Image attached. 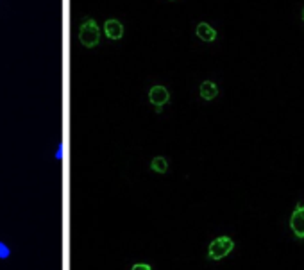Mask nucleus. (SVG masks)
<instances>
[{"instance_id":"nucleus-1","label":"nucleus","mask_w":304,"mask_h":270,"mask_svg":"<svg viewBox=\"0 0 304 270\" xmlns=\"http://www.w3.org/2000/svg\"><path fill=\"white\" fill-rule=\"evenodd\" d=\"M79 41L86 48H95L100 43V27L93 18H84L79 25Z\"/></svg>"},{"instance_id":"nucleus-2","label":"nucleus","mask_w":304,"mask_h":270,"mask_svg":"<svg viewBox=\"0 0 304 270\" xmlns=\"http://www.w3.org/2000/svg\"><path fill=\"white\" fill-rule=\"evenodd\" d=\"M235 249V242L229 238V236H218L209 244L208 247V258L213 262H218V260H224L227 254H231V251Z\"/></svg>"},{"instance_id":"nucleus-3","label":"nucleus","mask_w":304,"mask_h":270,"mask_svg":"<svg viewBox=\"0 0 304 270\" xmlns=\"http://www.w3.org/2000/svg\"><path fill=\"white\" fill-rule=\"evenodd\" d=\"M290 229L294 231L296 238L304 240V202H297L290 217Z\"/></svg>"},{"instance_id":"nucleus-4","label":"nucleus","mask_w":304,"mask_h":270,"mask_svg":"<svg viewBox=\"0 0 304 270\" xmlns=\"http://www.w3.org/2000/svg\"><path fill=\"white\" fill-rule=\"evenodd\" d=\"M149 101H151V104L154 106V108H157V106H163L168 104L170 101V92L166 90L165 86H161V84H156V86H152L151 90H149Z\"/></svg>"},{"instance_id":"nucleus-5","label":"nucleus","mask_w":304,"mask_h":270,"mask_svg":"<svg viewBox=\"0 0 304 270\" xmlns=\"http://www.w3.org/2000/svg\"><path fill=\"white\" fill-rule=\"evenodd\" d=\"M104 34H106V38L111 39V41L122 39V36H124V25H122L120 20H117V18H109V20H106Z\"/></svg>"},{"instance_id":"nucleus-6","label":"nucleus","mask_w":304,"mask_h":270,"mask_svg":"<svg viewBox=\"0 0 304 270\" xmlns=\"http://www.w3.org/2000/svg\"><path fill=\"white\" fill-rule=\"evenodd\" d=\"M195 34H197V38L206 41V43H211V41L217 39V29H213V27L206 22H200V23H197V27H195Z\"/></svg>"},{"instance_id":"nucleus-7","label":"nucleus","mask_w":304,"mask_h":270,"mask_svg":"<svg viewBox=\"0 0 304 270\" xmlns=\"http://www.w3.org/2000/svg\"><path fill=\"white\" fill-rule=\"evenodd\" d=\"M199 93L204 101H213V99H217V95H218V86L213 83V81H202V83H200V88H199Z\"/></svg>"},{"instance_id":"nucleus-8","label":"nucleus","mask_w":304,"mask_h":270,"mask_svg":"<svg viewBox=\"0 0 304 270\" xmlns=\"http://www.w3.org/2000/svg\"><path fill=\"white\" fill-rule=\"evenodd\" d=\"M151 170L152 172H156V174H166V170H168V161H166V157L165 156L152 157Z\"/></svg>"},{"instance_id":"nucleus-9","label":"nucleus","mask_w":304,"mask_h":270,"mask_svg":"<svg viewBox=\"0 0 304 270\" xmlns=\"http://www.w3.org/2000/svg\"><path fill=\"white\" fill-rule=\"evenodd\" d=\"M11 256V249L7 247V244L0 242V260H7Z\"/></svg>"},{"instance_id":"nucleus-10","label":"nucleus","mask_w":304,"mask_h":270,"mask_svg":"<svg viewBox=\"0 0 304 270\" xmlns=\"http://www.w3.org/2000/svg\"><path fill=\"white\" fill-rule=\"evenodd\" d=\"M65 152H66V145L59 143V147H57V150H56V159H57V161H61V159L65 157Z\"/></svg>"},{"instance_id":"nucleus-11","label":"nucleus","mask_w":304,"mask_h":270,"mask_svg":"<svg viewBox=\"0 0 304 270\" xmlns=\"http://www.w3.org/2000/svg\"><path fill=\"white\" fill-rule=\"evenodd\" d=\"M152 267L147 265V263H135V265L131 267V270H151Z\"/></svg>"},{"instance_id":"nucleus-12","label":"nucleus","mask_w":304,"mask_h":270,"mask_svg":"<svg viewBox=\"0 0 304 270\" xmlns=\"http://www.w3.org/2000/svg\"><path fill=\"white\" fill-rule=\"evenodd\" d=\"M301 16H303V22H304V7H303V13H301Z\"/></svg>"},{"instance_id":"nucleus-13","label":"nucleus","mask_w":304,"mask_h":270,"mask_svg":"<svg viewBox=\"0 0 304 270\" xmlns=\"http://www.w3.org/2000/svg\"><path fill=\"white\" fill-rule=\"evenodd\" d=\"M168 2H175V0H168Z\"/></svg>"}]
</instances>
